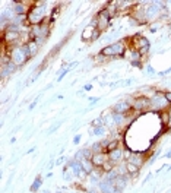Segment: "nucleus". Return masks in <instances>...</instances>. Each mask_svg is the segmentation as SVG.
I'll return each instance as SVG.
<instances>
[{
	"instance_id": "0eeeda50",
	"label": "nucleus",
	"mask_w": 171,
	"mask_h": 193,
	"mask_svg": "<svg viewBox=\"0 0 171 193\" xmlns=\"http://www.w3.org/2000/svg\"><path fill=\"white\" fill-rule=\"evenodd\" d=\"M97 31V28H92V27H88L82 34V38L86 41V40H94V34Z\"/></svg>"
},
{
	"instance_id": "6e6552de",
	"label": "nucleus",
	"mask_w": 171,
	"mask_h": 193,
	"mask_svg": "<svg viewBox=\"0 0 171 193\" xmlns=\"http://www.w3.org/2000/svg\"><path fill=\"white\" fill-rule=\"evenodd\" d=\"M117 146H119V142H117V141L110 142V144L104 148V154H111V152H114V151L117 149Z\"/></svg>"
},
{
	"instance_id": "20e7f679",
	"label": "nucleus",
	"mask_w": 171,
	"mask_h": 193,
	"mask_svg": "<svg viewBox=\"0 0 171 193\" xmlns=\"http://www.w3.org/2000/svg\"><path fill=\"white\" fill-rule=\"evenodd\" d=\"M107 160H108V158H107V155L105 154H97L91 158V162L97 167H102L105 162H107Z\"/></svg>"
},
{
	"instance_id": "7ed1b4c3",
	"label": "nucleus",
	"mask_w": 171,
	"mask_h": 193,
	"mask_svg": "<svg viewBox=\"0 0 171 193\" xmlns=\"http://www.w3.org/2000/svg\"><path fill=\"white\" fill-rule=\"evenodd\" d=\"M27 53V50L25 48H16L13 53L10 54V57H12V60H13V63L15 65H21V63H23V61L27 60V57H29L28 54H25Z\"/></svg>"
},
{
	"instance_id": "423d86ee",
	"label": "nucleus",
	"mask_w": 171,
	"mask_h": 193,
	"mask_svg": "<svg viewBox=\"0 0 171 193\" xmlns=\"http://www.w3.org/2000/svg\"><path fill=\"white\" fill-rule=\"evenodd\" d=\"M130 108V105L127 101H122V103H119V104L114 105V111L116 113H127V110Z\"/></svg>"
},
{
	"instance_id": "1a4fd4ad",
	"label": "nucleus",
	"mask_w": 171,
	"mask_h": 193,
	"mask_svg": "<svg viewBox=\"0 0 171 193\" xmlns=\"http://www.w3.org/2000/svg\"><path fill=\"white\" fill-rule=\"evenodd\" d=\"M127 168H129V171H130V173H136L139 167H136L135 164H132V162H127Z\"/></svg>"
},
{
	"instance_id": "ddd939ff",
	"label": "nucleus",
	"mask_w": 171,
	"mask_h": 193,
	"mask_svg": "<svg viewBox=\"0 0 171 193\" xmlns=\"http://www.w3.org/2000/svg\"><path fill=\"white\" fill-rule=\"evenodd\" d=\"M165 98H167V101H170V103H171V92H167V94H165Z\"/></svg>"
},
{
	"instance_id": "9b49d317",
	"label": "nucleus",
	"mask_w": 171,
	"mask_h": 193,
	"mask_svg": "<svg viewBox=\"0 0 171 193\" xmlns=\"http://www.w3.org/2000/svg\"><path fill=\"white\" fill-rule=\"evenodd\" d=\"M57 15H59V7H54V10H53V13H51V21H54Z\"/></svg>"
},
{
	"instance_id": "4468645a",
	"label": "nucleus",
	"mask_w": 171,
	"mask_h": 193,
	"mask_svg": "<svg viewBox=\"0 0 171 193\" xmlns=\"http://www.w3.org/2000/svg\"><path fill=\"white\" fill-rule=\"evenodd\" d=\"M99 124H101V123H99V120H95L94 121V126H99Z\"/></svg>"
},
{
	"instance_id": "f257e3e1",
	"label": "nucleus",
	"mask_w": 171,
	"mask_h": 193,
	"mask_svg": "<svg viewBox=\"0 0 171 193\" xmlns=\"http://www.w3.org/2000/svg\"><path fill=\"white\" fill-rule=\"evenodd\" d=\"M29 22L34 25H40V23L44 21V6H34L31 12H29Z\"/></svg>"
},
{
	"instance_id": "f03ea898",
	"label": "nucleus",
	"mask_w": 171,
	"mask_h": 193,
	"mask_svg": "<svg viewBox=\"0 0 171 193\" xmlns=\"http://www.w3.org/2000/svg\"><path fill=\"white\" fill-rule=\"evenodd\" d=\"M110 13H108V10L107 9H104V10H101L97 15V18H95V25H97V29L98 31H102V29H105L107 28V25H108V22H110Z\"/></svg>"
},
{
	"instance_id": "f8f14e48",
	"label": "nucleus",
	"mask_w": 171,
	"mask_h": 193,
	"mask_svg": "<svg viewBox=\"0 0 171 193\" xmlns=\"http://www.w3.org/2000/svg\"><path fill=\"white\" fill-rule=\"evenodd\" d=\"M16 12H18V13H23V12H25V7H23V6H21V5H18Z\"/></svg>"
},
{
	"instance_id": "9d476101",
	"label": "nucleus",
	"mask_w": 171,
	"mask_h": 193,
	"mask_svg": "<svg viewBox=\"0 0 171 193\" xmlns=\"http://www.w3.org/2000/svg\"><path fill=\"white\" fill-rule=\"evenodd\" d=\"M120 155H122V152H120V151H114V152H111L110 154V157H111V160L113 161H116V160H119V157H120Z\"/></svg>"
},
{
	"instance_id": "39448f33",
	"label": "nucleus",
	"mask_w": 171,
	"mask_h": 193,
	"mask_svg": "<svg viewBox=\"0 0 171 193\" xmlns=\"http://www.w3.org/2000/svg\"><path fill=\"white\" fill-rule=\"evenodd\" d=\"M25 50H27V54L31 57V56H35L37 54V50H38V44L35 41H28L27 45H25Z\"/></svg>"
}]
</instances>
